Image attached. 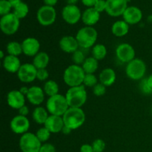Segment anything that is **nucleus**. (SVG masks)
<instances>
[{"label":"nucleus","mask_w":152,"mask_h":152,"mask_svg":"<svg viewBox=\"0 0 152 152\" xmlns=\"http://www.w3.org/2000/svg\"><path fill=\"white\" fill-rule=\"evenodd\" d=\"M28 91H29V88L26 87V86H22V87H21L20 89H19V91H20L22 94L25 95V96L28 94Z\"/></svg>","instance_id":"46"},{"label":"nucleus","mask_w":152,"mask_h":152,"mask_svg":"<svg viewBox=\"0 0 152 152\" xmlns=\"http://www.w3.org/2000/svg\"><path fill=\"white\" fill-rule=\"evenodd\" d=\"M44 126L48 129L51 134H57L62 132V129L65 126L63 118L61 116L49 115L46 120Z\"/></svg>","instance_id":"20"},{"label":"nucleus","mask_w":152,"mask_h":152,"mask_svg":"<svg viewBox=\"0 0 152 152\" xmlns=\"http://www.w3.org/2000/svg\"><path fill=\"white\" fill-rule=\"evenodd\" d=\"M19 145L22 152H39L42 143L39 140L36 134L27 132L21 136Z\"/></svg>","instance_id":"7"},{"label":"nucleus","mask_w":152,"mask_h":152,"mask_svg":"<svg viewBox=\"0 0 152 152\" xmlns=\"http://www.w3.org/2000/svg\"><path fill=\"white\" fill-rule=\"evenodd\" d=\"M58 0H44L45 3L46 5H48V6H51L53 7V5L56 4Z\"/></svg>","instance_id":"45"},{"label":"nucleus","mask_w":152,"mask_h":152,"mask_svg":"<svg viewBox=\"0 0 152 152\" xmlns=\"http://www.w3.org/2000/svg\"><path fill=\"white\" fill-rule=\"evenodd\" d=\"M94 152H103L105 151L106 144L102 139H96L91 144Z\"/></svg>","instance_id":"35"},{"label":"nucleus","mask_w":152,"mask_h":152,"mask_svg":"<svg viewBox=\"0 0 152 152\" xmlns=\"http://www.w3.org/2000/svg\"><path fill=\"white\" fill-rule=\"evenodd\" d=\"M49 77V73L46 68L37 70V79L39 81H47Z\"/></svg>","instance_id":"38"},{"label":"nucleus","mask_w":152,"mask_h":152,"mask_svg":"<svg viewBox=\"0 0 152 152\" xmlns=\"http://www.w3.org/2000/svg\"><path fill=\"white\" fill-rule=\"evenodd\" d=\"M85 76L86 73L81 65L73 64L67 67L64 71V83L70 88L82 86L83 85Z\"/></svg>","instance_id":"3"},{"label":"nucleus","mask_w":152,"mask_h":152,"mask_svg":"<svg viewBox=\"0 0 152 152\" xmlns=\"http://www.w3.org/2000/svg\"><path fill=\"white\" fill-rule=\"evenodd\" d=\"M80 152H94L91 145L89 144H83L80 147Z\"/></svg>","instance_id":"42"},{"label":"nucleus","mask_w":152,"mask_h":152,"mask_svg":"<svg viewBox=\"0 0 152 152\" xmlns=\"http://www.w3.org/2000/svg\"><path fill=\"white\" fill-rule=\"evenodd\" d=\"M8 1H9V2L10 3V4H11L12 7H13V8H14L16 6H17L18 4H20V3L22 2V1H21V0H8Z\"/></svg>","instance_id":"47"},{"label":"nucleus","mask_w":152,"mask_h":152,"mask_svg":"<svg viewBox=\"0 0 152 152\" xmlns=\"http://www.w3.org/2000/svg\"><path fill=\"white\" fill-rule=\"evenodd\" d=\"M146 80H147V83H148V86H149L150 87L152 88V74H150L149 77L146 79Z\"/></svg>","instance_id":"49"},{"label":"nucleus","mask_w":152,"mask_h":152,"mask_svg":"<svg viewBox=\"0 0 152 152\" xmlns=\"http://www.w3.org/2000/svg\"><path fill=\"white\" fill-rule=\"evenodd\" d=\"M39 152H56V148L53 144L45 142V143H42Z\"/></svg>","instance_id":"39"},{"label":"nucleus","mask_w":152,"mask_h":152,"mask_svg":"<svg viewBox=\"0 0 152 152\" xmlns=\"http://www.w3.org/2000/svg\"><path fill=\"white\" fill-rule=\"evenodd\" d=\"M100 13L95 10L94 7H89L83 12L82 15V20L86 26L93 27L99 20Z\"/></svg>","instance_id":"22"},{"label":"nucleus","mask_w":152,"mask_h":152,"mask_svg":"<svg viewBox=\"0 0 152 152\" xmlns=\"http://www.w3.org/2000/svg\"><path fill=\"white\" fill-rule=\"evenodd\" d=\"M71 59H72L74 64L78 65H82L83 64V62H85V60H86V57L84 53H83V52L78 49L77 51L72 53V55H71Z\"/></svg>","instance_id":"34"},{"label":"nucleus","mask_w":152,"mask_h":152,"mask_svg":"<svg viewBox=\"0 0 152 152\" xmlns=\"http://www.w3.org/2000/svg\"><path fill=\"white\" fill-rule=\"evenodd\" d=\"M117 74L114 70L111 68H104L99 75V81L106 87L111 86L116 81Z\"/></svg>","instance_id":"23"},{"label":"nucleus","mask_w":152,"mask_h":152,"mask_svg":"<svg viewBox=\"0 0 152 152\" xmlns=\"http://www.w3.org/2000/svg\"><path fill=\"white\" fill-rule=\"evenodd\" d=\"M146 65L145 62L139 58H135L126 65V74L132 80H140L146 73Z\"/></svg>","instance_id":"6"},{"label":"nucleus","mask_w":152,"mask_h":152,"mask_svg":"<svg viewBox=\"0 0 152 152\" xmlns=\"http://www.w3.org/2000/svg\"><path fill=\"white\" fill-rule=\"evenodd\" d=\"M127 3L125 0H107L105 11L114 17L121 16L128 7Z\"/></svg>","instance_id":"14"},{"label":"nucleus","mask_w":152,"mask_h":152,"mask_svg":"<svg viewBox=\"0 0 152 152\" xmlns=\"http://www.w3.org/2000/svg\"><path fill=\"white\" fill-rule=\"evenodd\" d=\"M37 17L40 25L42 26H50L56 20V10L51 6L44 5L38 10Z\"/></svg>","instance_id":"9"},{"label":"nucleus","mask_w":152,"mask_h":152,"mask_svg":"<svg viewBox=\"0 0 152 152\" xmlns=\"http://www.w3.org/2000/svg\"><path fill=\"white\" fill-rule=\"evenodd\" d=\"M26 96L19 90H12L7 95V103L13 109L19 110L25 105Z\"/></svg>","instance_id":"16"},{"label":"nucleus","mask_w":152,"mask_h":152,"mask_svg":"<svg viewBox=\"0 0 152 152\" xmlns=\"http://www.w3.org/2000/svg\"><path fill=\"white\" fill-rule=\"evenodd\" d=\"M20 25L19 18L13 13H10L1 16L0 19V28L1 32L7 36L13 35L18 31Z\"/></svg>","instance_id":"8"},{"label":"nucleus","mask_w":152,"mask_h":152,"mask_svg":"<svg viewBox=\"0 0 152 152\" xmlns=\"http://www.w3.org/2000/svg\"><path fill=\"white\" fill-rule=\"evenodd\" d=\"M92 56L96 59V60H102L105 58L108 53L107 48L103 44H96L91 50Z\"/></svg>","instance_id":"29"},{"label":"nucleus","mask_w":152,"mask_h":152,"mask_svg":"<svg viewBox=\"0 0 152 152\" xmlns=\"http://www.w3.org/2000/svg\"><path fill=\"white\" fill-rule=\"evenodd\" d=\"M116 56L123 63L128 64L134 59L136 52L132 45L129 43H122L116 48Z\"/></svg>","instance_id":"10"},{"label":"nucleus","mask_w":152,"mask_h":152,"mask_svg":"<svg viewBox=\"0 0 152 152\" xmlns=\"http://www.w3.org/2000/svg\"><path fill=\"white\" fill-rule=\"evenodd\" d=\"M21 65L22 64L18 56L7 54L2 60L3 68L7 72L10 74H15V73L17 74Z\"/></svg>","instance_id":"21"},{"label":"nucleus","mask_w":152,"mask_h":152,"mask_svg":"<svg viewBox=\"0 0 152 152\" xmlns=\"http://www.w3.org/2000/svg\"><path fill=\"white\" fill-rule=\"evenodd\" d=\"M62 118L65 126L73 131L83 126L86 116L82 108H69L62 116Z\"/></svg>","instance_id":"2"},{"label":"nucleus","mask_w":152,"mask_h":152,"mask_svg":"<svg viewBox=\"0 0 152 152\" xmlns=\"http://www.w3.org/2000/svg\"><path fill=\"white\" fill-rule=\"evenodd\" d=\"M69 108L65 96L60 94L50 96L46 102V109L50 115L62 117Z\"/></svg>","instance_id":"4"},{"label":"nucleus","mask_w":152,"mask_h":152,"mask_svg":"<svg viewBox=\"0 0 152 152\" xmlns=\"http://www.w3.org/2000/svg\"><path fill=\"white\" fill-rule=\"evenodd\" d=\"M6 56V55H4V51H3V50H1V51H0V59H4V57H5Z\"/></svg>","instance_id":"51"},{"label":"nucleus","mask_w":152,"mask_h":152,"mask_svg":"<svg viewBox=\"0 0 152 152\" xmlns=\"http://www.w3.org/2000/svg\"><path fill=\"white\" fill-rule=\"evenodd\" d=\"M59 45L62 51L67 53H71V54L77 51L80 47L76 37L69 35L62 37L59 40Z\"/></svg>","instance_id":"18"},{"label":"nucleus","mask_w":152,"mask_h":152,"mask_svg":"<svg viewBox=\"0 0 152 152\" xmlns=\"http://www.w3.org/2000/svg\"><path fill=\"white\" fill-rule=\"evenodd\" d=\"M12 7H13L8 0H1L0 1V15L3 16L10 13Z\"/></svg>","instance_id":"36"},{"label":"nucleus","mask_w":152,"mask_h":152,"mask_svg":"<svg viewBox=\"0 0 152 152\" xmlns=\"http://www.w3.org/2000/svg\"><path fill=\"white\" fill-rule=\"evenodd\" d=\"M62 16L64 20L69 25H75L82 18L81 11L76 5L68 4L62 9Z\"/></svg>","instance_id":"13"},{"label":"nucleus","mask_w":152,"mask_h":152,"mask_svg":"<svg viewBox=\"0 0 152 152\" xmlns=\"http://www.w3.org/2000/svg\"><path fill=\"white\" fill-rule=\"evenodd\" d=\"M6 50L8 55L14 56H19L22 53H23L22 51V43H19L16 41H12L7 43L6 46Z\"/></svg>","instance_id":"30"},{"label":"nucleus","mask_w":152,"mask_h":152,"mask_svg":"<svg viewBox=\"0 0 152 152\" xmlns=\"http://www.w3.org/2000/svg\"><path fill=\"white\" fill-rule=\"evenodd\" d=\"M98 80L99 79H97L94 74H86L84 81H83V86L93 88L98 83Z\"/></svg>","instance_id":"33"},{"label":"nucleus","mask_w":152,"mask_h":152,"mask_svg":"<svg viewBox=\"0 0 152 152\" xmlns=\"http://www.w3.org/2000/svg\"><path fill=\"white\" fill-rule=\"evenodd\" d=\"M18 111H19V115L24 116V117H27V115L29 114V108H28L27 105H25L24 106H22V108H19V109L18 110Z\"/></svg>","instance_id":"43"},{"label":"nucleus","mask_w":152,"mask_h":152,"mask_svg":"<svg viewBox=\"0 0 152 152\" xmlns=\"http://www.w3.org/2000/svg\"><path fill=\"white\" fill-rule=\"evenodd\" d=\"M65 96L70 108H82L88 99L87 91L83 85L69 88Z\"/></svg>","instance_id":"1"},{"label":"nucleus","mask_w":152,"mask_h":152,"mask_svg":"<svg viewBox=\"0 0 152 152\" xmlns=\"http://www.w3.org/2000/svg\"><path fill=\"white\" fill-rule=\"evenodd\" d=\"M77 1H78V0H66L67 3H68V4H72V5H75V4L77 2Z\"/></svg>","instance_id":"50"},{"label":"nucleus","mask_w":152,"mask_h":152,"mask_svg":"<svg viewBox=\"0 0 152 152\" xmlns=\"http://www.w3.org/2000/svg\"><path fill=\"white\" fill-rule=\"evenodd\" d=\"M30 127L31 124L28 117L19 114L12 118L10 123V130L16 134L22 135L27 133L28 132Z\"/></svg>","instance_id":"11"},{"label":"nucleus","mask_w":152,"mask_h":152,"mask_svg":"<svg viewBox=\"0 0 152 152\" xmlns=\"http://www.w3.org/2000/svg\"><path fill=\"white\" fill-rule=\"evenodd\" d=\"M50 134L51 133L50 132V131L48 129H46L45 126L40 128L37 130L36 135H37V138L39 139V140L42 142V143H45L50 137Z\"/></svg>","instance_id":"32"},{"label":"nucleus","mask_w":152,"mask_h":152,"mask_svg":"<svg viewBox=\"0 0 152 152\" xmlns=\"http://www.w3.org/2000/svg\"><path fill=\"white\" fill-rule=\"evenodd\" d=\"M86 74H94L99 68V61L93 56L86 57V60L81 65Z\"/></svg>","instance_id":"27"},{"label":"nucleus","mask_w":152,"mask_h":152,"mask_svg":"<svg viewBox=\"0 0 152 152\" xmlns=\"http://www.w3.org/2000/svg\"><path fill=\"white\" fill-rule=\"evenodd\" d=\"M98 33L93 27L86 26L80 28L76 34V39L80 47L83 48H90L95 45L97 40Z\"/></svg>","instance_id":"5"},{"label":"nucleus","mask_w":152,"mask_h":152,"mask_svg":"<svg viewBox=\"0 0 152 152\" xmlns=\"http://www.w3.org/2000/svg\"><path fill=\"white\" fill-rule=\"evenodd\" d=\"M50 62L49 55L45 51H39L35 56H34L32 64L37 69H44L48 65Z\"/></svg>","instance_id":"26"},{"label":"nucleus","mask_w":152,"mask_h":152,"mask_svg":"<svg viewBox=\"0 0 152 152\" xmlns=\"http://www.w3.org/2000/svg\"><path fill=\"white\" fill-rule=\"evenodd\" d=\"M129 25L124 20H119L114 22L111 27V32L115 37H123L129 34Z\"/></svg>","instance_id":"24"},{"label":"nucleus","mask_w":152,"mask_h":152,"mask_svg":"<svg viewBox=\"0 0 152 152\" xmlns=\"http://www.w3.org/2000/svg\"><path fill=\"white\" fill-rule=\"evenodd\" d=\"M123 20L129 25H136L139 23L142 18V13L140 9L134 6L128 7L123 15Z\"/></svg>","instance_id":"19"},{"label":"nucleus","mask_w":152,"mask_h":152,"mask_svg":"<svg viewBox=\"0 0 152 152\" xmlns=\"http://www.w3.org/2000/svg\"><path fill=\"white\" fill-rule=\"evenodd\" d=\"M22 51L28 56H35L40 51V42L34 37H28L22 42Z\"/></svg>","instance_id":"15"},{"label":"nucleus","mask_w":152,"mask_h":152,"mask_svg":"<svg viewBox=\"0 0 152 152\" xmlns=\"http://www.w3.org/2000/svg\"><path fill=\"white\" fill-rule=\"evenodd\" d=\"M37 68L32 63H24L17 72V77L22 83H30L37 79Z\"/></svg>","instance_id":"12"},{"label":"nucleus","mask_w":152,"mask_h":152,"mask_svg":"<svg viewBox=\"0 0 152 152\" xmlns=\"http://www.w3.org/2000/svg\"><path fill=\"white\" fill-rule=\"evenodd\" d=\"M140 88L142 91L145 94H150L152 93V88L148 86V83H147L146 79H144L140 83Z\"/></svg>","instance_id":"40"},{"label":"nucleus","mask_w":152,"mask_h":152,"mask_svg":"<svg viewBox=\"0 0 152 152\" xmlns=\"http://www.w3.org/2000/svg\"><path fill=\"white\" fill-rule=\"evenodd\" d=\"M43 90L45 95L50 97V96H53L59 94V86L54 80H48L45 83L43 86Z\"/></svg>","instance_id":"28"},{"label":"nucleus","mask_w":152,"mask_h":152,"mask_svg":"<svg viewBox=\"0 0 152 152\" xmlns=\"http://www.w3.org/2000/svg\"><path fill=\"white\" fill-rule=\"evenodd\" d=\"M98 1L99 0H82V1H83L85 5L90 7H93Z\"/></svg>","instance_id":"44"},{"label":"nucleus","mask_w":152,"mask_h":152,"mask_svg":"<svg viewBox=\"0 0 152 152\" xmlns=\"http://www.w3.org/2000/svg\"><path fill=\"white\" fill-rule=\"evenodd\" d=\"M45 96V94L43 88H42L39 86H34L29 88L26 98L31 104L36 106H39L44 102Z\"/></svg>","instance_id":"17"},{"label":"nucleus","mask_w":152,"mask_h":152,"mask_svg":"<svg viewBox=\"0 0 152 152\" xmlns=\"http://www.w3.org/2000/svg\"><path fill=\"white\" fill-rule=\"evenodd\" d=\"M93 7H94L95 10H97L99 13H101V12L104 11L106 9V1H105V0H99Z\"/></svg>","instance_id":"41"},{"label":"nucleus","mask_w":152,"mask_h":152,"mask_svg":"<svg viewBox=\"0 0 152 152\" xmlns=\"http://www.w3.org/2000/svg\"><path fill=\"white\" fill-rule=\"evenodd\" d=\"M28 11H29V8H28V4L22 1L20 4H19L13 8V13H14L16 17L21 19L25 18L28 15Z\"/></svg>","instance_id":"31"},{"label":"nucleus","mask_w":152,"mask_h":152,"mask_svg":"<svg viewBox=\"0 0 152 152\" xmlns=\"http://www.w3.org/2000/svg\"><path fill=\"white\" fill-rule=\"evenodd\" d=\"M125 1H127V2H129V1H130L131 0H125Z\"/></svg>","instance_id":"52"},{"label":"nucleus","mask_w":152,"mask_h":152,"mask_svg":"<svg viewBox=\"0 0 152 152\" xmlns=\"http://www.w3.org/2000/svg\"><path fill=\"white\" fill-rule=\"evenodd\" d=\"M71 131H72V130H71V129H69V128L66 127V126H64V128H63V129H62V132L64 134L68 135V134H69L70 133H71Z\"/></svg>","instance_id":"48"},{"label":"nucleus","mask_w":152,"mask_h":152,"mask_svg":"<svg viewBox=\"0 0 152 152\" xmlns=\"http://www.w3.org/2000/svg\"><path fill=\"white\" fill-rule=\"evenodd\" d=\"M49 113L46 108L42 106H37L32 113V118L35 123L39 125H44L48 118Z\"/></svg>","instance_id":"25"},{"label":"nucleus","mask_w":152,"mask_h":152,"mask_svg":"<svg viewBox=\"0 0 152 152\" xmlns=\"http://www.w3.org/2000/svg\"><path fill=\"white\" fill-rule=\"evenodd\" d=\"M106 86H104L101 83H98L93 88V93L96 96H102L106 93Z\"/></svg>","instance_id":"37"}]
</instances>
